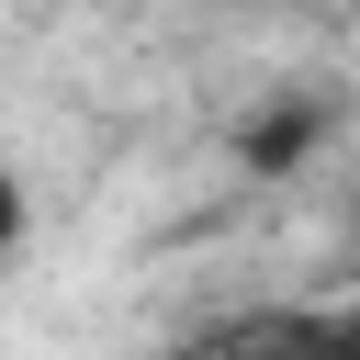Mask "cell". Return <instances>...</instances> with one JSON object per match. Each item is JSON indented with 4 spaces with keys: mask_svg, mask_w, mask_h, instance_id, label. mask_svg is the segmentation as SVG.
Masks as SVG:
<instances>
[]
</instances>
